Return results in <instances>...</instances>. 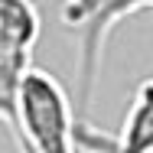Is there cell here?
<instances>
[{
  "label": "cell",
  "instance_id": "6da1fadb",
  "mask_svg": "<svg viewBox=\"0 0 153 153\" xmlns=\"http://www.w3.org/2000/svg\"><path fill=\"white\" fill-rule=\"evenodd\" d=\"M75 124L78 121L72 114L65 88L49 72L30 68L20 88V111L13 130L20 153H78Z\"/></svg>",
  "mask_w": 153,
  "mask_h": 153
},
{
  "label": "cell",
  "instance_id": "7a4b0ae2",
  "mask_svg": "<svg viewBox=\"0 0 153 153\" xmlns=\"http://www.w3.org/2000/svg\"><path fill=\"white\" fill-rule=\"evenodd\" d=\"M153 7V0H65L62 23L78 36V101L82 108L91 104L98 68H101V49L114 23L130 16L134 10Z\"/></svg>",
  "mask_w": 153,
  "mask_h": 153
},
{
  "label": "cell",
  "instance_id": "3957f363",
  "mask_svg": "<svg viewBox=\"0 0 153 153\" xmlns=\"http://www.w3.org/2000/svg\"><path fill=\"white\" fill-rule=\"evenodd\" d=\"M75 147L82 153H153V78H147L124 117L117 137L94 130L91 124H75Z\"/></svg>",
  "mask_w": 153,
  "mask_h": 153
},
{
  "label": "cell",
  "instance_id": "277c9868",
  "mask_svg": "<svg viewBox=\"0 0 153 153\" xmlns=\"http://www.w3.org/2000/svg\"><path fill=\"white\" fill-rule=\"evenodd\" d=\"M33 46L13 42L0 36V121L10 127V134L16 130V111H20V88L23 78L33 65Z\"/></svg>",
  "mask_w": 153,
  "mask_h": 153
}]
</instances>
